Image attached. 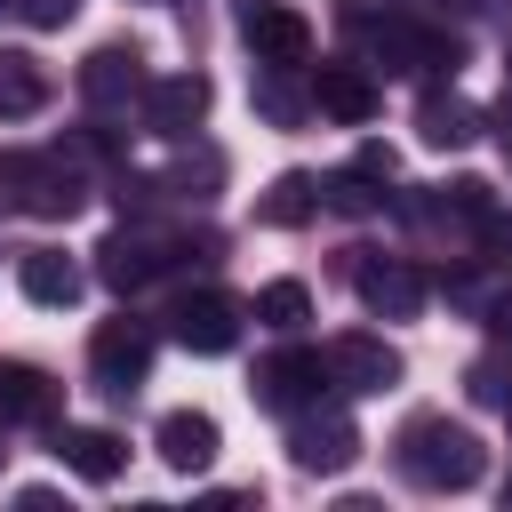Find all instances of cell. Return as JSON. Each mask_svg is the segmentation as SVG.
Instances as JSON below:
<instances>
[{
  "label": "cell",
  "instance_id": "6da1fadb",
  "mask_svg": "<svg viewBox=\"0 0 512 512\" xmlns=\"http://www.w3.org/2000/svg\"><path fill=\"white\" fill-rule=\"evenodd\" d=\"M392 464H400L416 488L448 496V488H472V480L488 472V448H480V432H472V424L408 416V424H400V440H392Z\"/></svg>",
  "mask_w": 512,
  "mask_h": 512
},
{
  "label": "cell",
  "instance_id": "7a4b0ae2",
  "mask_svg": "<svg viewBox=\"0 0 512 512\" xmlns=\"http://www.w3.org/2000/svg\"><path fill=\"white\" fill-rule=\"evenodd\" d=\"M368 56L400 80H456L464 72V40L448 24H416V16H384L368 24Z\"/></svg>",
  "mask_w": 512,
  "mask_h": 512
},
{
  "label": "cell",
  "instance_id": "3957f363",
  "mask_svg": "<svg viewBox=\"0 0 512 512\" xmlns=\"http://www.w3.org/2000/svg\"><path fill=\"white\" fill-rule=\"evenodd\" d=\"M0 192H16L24 216H80L88 208V176L72 168V152H0Z\"/></svg>",
  "mask_w": 512,
  "mask_h": 512
},
{
  "label": "cell",
  "instance_id": "277c9868",
  "mask_svg": "<svg viewBox=\"0 0 512 512\" xmlns=\"http://www.w3.org/2000/svg\"><path fill=\"white\" fill-rule=\"evenodd\" d=\"M152 320H136V312H112V320H96V336H88V376H96V392H112V400H128L144 376H152Z\"/></svg>",
  "mask_w": 512,
  "mask_h": 512
},
{
  "label": "cell",
  "instance_id": "5b68a950",
  "mask_svg": "<svg viewBox=\"0 0 512 512\" xmlns=\"http://www.w3.org/2000/svg\"><path fill=\"white\" fill-rule=\"evenodd\" d=\"M352 456H360V424L344 416V408H296L288 416V464L296 472H312V480H336V472H352Z\"/></svg>",
  "mask_w": 512,
  "mask_h": 512
},
{
  "label": "cell",
  "instance_id": "8992f818",
  "mask_svg": "<svg viewBox=\"0 0 512 512\" xmlns=\"http://www.w3.org/2000/svg\"><path fill=\"white\" fill-rule=\"evenodd\" d=\"M344 272H352V288H360V304H368L376 320H416V312H424V296H432V280H424L408 256L344 248Z\"/></svg>",
  "mask_w": 512,
  "mask_h": 512
},
{
  "label": "cell",
  "instance_id": "52a82bcc",
  "mask_svg": "<svg viewBox=\"0 0 512 512\" xmlns=\"http://www.w3.org/2000/svg\"><path fill=\"white\" fill-rule=\"evenodd\" d=\"M248 392H256V408L296 416V408H312V400L328 392V352H312V344H280V352H264V360H256Z\"/></svg>",
  "mask_w": 512,
  "mask_h": 512
},
{
  "label": "cell",
  "instance_id": "ba28073f",
  "mask_svg": "<svg viewBox=\"0 0 512 512\" xmlns=\"http://www.w3.org/2000/svg\"><path fill=\"white\" fill-rule=\"evenodd\" d=\"M240 40L272 72H312V24L296 8H280V0H240Z\"/></svg>",
  "mask_w": 512,
  "mask_h": 512
},
{
  "label": "cell",
  "instance_id": "9c48e42d",
  "mask_svg": "<svg viewBox=\"0 0 512 512\" xmlns=\"http://www.w3.org/2000/svg\"><path fill=\"white\" fill-rule=\"evenodd\" d=\"M144 88H152V72H144V48L136 40L88 48V64H80V104L88 112H128V104H144Z\"/></svg>",
  "mask_w": 512,
  "mask_h": 512
},
{
  "label": "cell",
  "instance_id": "30bf717a",
  "mask_svg": "<svg viewBox=\"0 0 512 512\" xmlns=\"http://www.w3.org/2000/svg\"><path fill=\"white\" fill-rule=\"evenodd\" d=\"M208 104H216L208 72H160V80L144 88V128L168 136V144H192V128L208 120Z\"/></svg>",
  "mask_w": 512,
  "mask_h": 512
},
{
  "label": "cell",
  "instance_id": "8fae6325",
  "mask_svg": "<svg viewBox=\"0 0 512 512\" xmlns=\"http://www.w3.org/2000/svg\"><path fill=\"white\" fill-rule=\"evenodd\" d=\"M240 304L224 296V288H192V296H176V312H168V336L184 344V352H232L240 344Z\"/></svg>",
  "mask_w": 512,
  "mask_h": 512
},
{
  "label": "cell",
  "instance_id": "7c38bea8",
  "mask_svg": "<svg viewBox=\"0 0 512 512\" xmlns=\"http://www.w3.org/2000/svg\"><path fill=\"white\" fill-rule=\"evenodd\" d=\"M376 72L368 64H312V112L320 120H336V128H360V120H376Z\"/></svg>",
  "mask_w": 512,
  "mask_h": 512
},
{
  "label": "cell",
  "instance_id": "4fadbf2b",
  "mask_svg": "<svg viewBox=\"0 0 512 512\" xmlns=\"http://www.w3.org/2000/svg\"><path fill=\"white\" fill-rule=\"evenodd\" d=\"M328 384H336V392H392V384H400V352H392L384 336L352 328V336L328 344Z\"/></svg>",
  "mask_w": 512,
  "mask_h": 512
},
{
  "label": "cell",
  "instance_id": "5bb4252c",
  "mask_svg": "<svg viewBox=\"0 0 512 512\" xmlns=\"http://www.w3.org/2000/svg\"><path fill=\"white\" fill-rule=\"evenodd\" d=\"M480 128H488V112H480L472 96H456V80H424V96H416V136H424V144L456 152V144H472Z\"/></svg>",
  "mask_w": 512,
  "mask_h": 512
},
{
  "label": "cell",
  "instance_id": "9a60e30c",
  "mask_svg": "<svg viewBox=\"0 0 512 512\" xmlns=\"http://www.w3.org/2000/svg\"><path fill=\"white\" fill-rule=\"evenodd\" d=\"M48 456H56L64 472H80V480H96V488L128 472V440H120V432H104V424H64V432L48 440Z\"/></svg>",
  "mask_w": 512,
  "mask_h": 512
},
{
  "label": "cell",
  "instance_id": "2e32d148",
  "mask_svg": "<svg viewBox=\"0 0 512 512\" xmlns=\"http://www.w3.org/2000/svg\"><path fill=\"white\" fill-rule=\"evenodd\" d=\"M64 416V384L32 360H0V424H56Z\"/></svg>",
  "mask_w": 512,
  "mask_h": 512
},
{
  "label": "cell",
  "instance_id": "e0dca14e",
  "mask_svg": "<svg viewBox=\"0 0 512 512\" xmlns=\"http://www.w3.org/2000/svg\"><path fill=\"white\" fill-rule=\"evenodd\" d=\"M216 448H224V432H216L208 408H168V416H160V464H168V472H208Z\"/></svg>",
  "mask_w": 512,
  "mask_h": 512
},
{
  "label": "cell",
  "instance_id": "ac0fdd59",
  "mask_svg": "<svg viewBox=\"0 0 512 512\" xmlns=\"http://www.w3.org/2000/svg\"><path fill=\"white\" fill-rule=\"evenodd\" d=\"M16 288H24L32 304L64 312V304H80V264H72L64 248H24V256H16Z\"/></svg>",
  "mask_w": 512,
  "mask_h": 512
},
{
  "label": "cell",
  "instance_id": "d6986e66",
  "mask_svg": "<svg viewBox=\"0 0 512 512\" xmlns=\"http://www.w3.org/2000/svg\"><path fill=\"white\" fill-rule=\"evenodd\" d=\"M48 104V64L32 48H0V120H32Z\"/></svg>",
  "mask_w": 512,
  "mask_h": 512
},
{
  "label": "cell",
  "instance_id": "ffe728a7",
  "mask_svg": "<svg viewBox=\"0 0 512 512\" xmlns=\"http://www.w3.org/2000/svg\"><path fill=\"white\" fill-rule=\"evenodd\" d=\"M256 216H264V224H312V216H320V176H304V168L272 176V192L256 200Z\"/></svg>",
  "mask_w": 512,
  "mask_h": 512
},
{
  "label": "cell",
  "instance_id": "44dd1931",
  "mask_svg": "<svg viewBox=\"0 0 512 512\" xmlns=\"http://www.w3.org/2000/svg\"><path fill=\"white\" fill-rule=\"evenodd\" d=\"M160 184H168L176 200H216V184H224V152H216V144H192Z\"/></svg>",
  "mask_w": 512,
  "mask_h": 512
},
{
  "label": "cell",
  "instance_id": "7402d4cb",
  "mask_svg": "<svg viewBox=\"0 0 512 512\" xmlns=\"http://www.w3.org/2000/svg\"><path fill=\"white\" fill-rule=\"evenodd\" d=\"M256 320H264L272 336H296V328L312 320V288H304V280H272V288H256Z\"/></svg>",
  "mask_w": 512,
  "mask_h": 512
},
{
  "label": "cell",
  "instance_id": "603a6c76",
  "mask_svg": "<svg viewBox=\"0 0 512 512\" xmlns=\"http://www.w3.org/2000/svg\"><path fill=\"white\" fill-rule=\"evenodd\" d=\"M288 80H296V72H272V64H264V80H256V112L280 120V128H296V120L312 112V72H304V96H296Z\"/></svg>",
  "mask_w": 512,
  "mask_h": 512
},
{
  "label": "cell",
  "instance_id": "cb8c5ba5",
  "mask_svg": "<svg viewBox=\"0 0 512 512\" xmlns=\"http://www.w3.org/2000/svg\"><path fill=\"white\" fill-rule=\"evenodd\" d=\"M384 192L360 176V168H336V176H320V208H336V216H368Z\"/></svg>",
  "mask_w": 512,
  "mask_h": 512
},
{
  "label": "cell",
  "instance_id": "d4e9b609",
  "mask_svg": "<svg viewBox=\"0 0 512 512\" xmlns=\"http://www.w3.org/2000/svg\"><path fill=\"white\" fill-rule=\"evenodd\" d=\"M464 392H472V408H504V400H512V360H504V352L472 360V368H464Z\"/></svg>",
  "mask_w": 512,
  "mask_h": 512
},
{
  "label": "cell",
  "instance_id": "484cf974",
  "mask_svg": "<svg viewBox=\"0 0 512 512\" xmlns=\"http://www.w3.org/2000/svg\"><path fill=\"white\" fill-rule=\"evenodd\" d=\"M8 8H16L32 32H56V24H72V16H80V0H8Z\"/></svg>",
  "mask_w": 512,
  "mask_h": 512
},
{
  "label": "cell",
  "instance_id": "4316f807",
  "mask_svg": "<svg viewBox=\"0 0 512 512\" xmlns=\"http://www.w3.org/2000/svg\"><path fill=\"white\" fill-rule=\"evenodd\" d=\"M352 168H360V176H368V184L384 192V184L400 176V152H392V144H360V152H352Z\"/></svg>",
  "mask_w": 512,
  "mask_h": 512
},
{
  "label": "cell",
  "instance_id": "83f0119b",
  "mask_svg": "<svg viewBox=\"0 0 512 512\" xmlns=\"http://www.w3.org/2000/svg\"><path fill=\"white\" fill-rule=\"evenodd\" d=\"M480 320H488V336H496V344L512 352V280H496V296L480 304Z\"/></svg>",
  "mask_w": 512,
  "mask_h": 512
},
{
  "label": "cell",
  "instance_id": "f1b7e54d",
  "mask_svg": "<svg viewBox=\"0 0 512 512\" xmlns=\"http://www.w3.org/2000/svg\"><path fill=\"white\" fill-rule=\"evenodd\" d=\"M480 248H488V264L512 272V216H488V224H480Z\"/></svg>",
  "mask_w": 512,
  "mask_h": 512
},
{
  "label": "cell",
  "instance_id": "f546056e",
  "mask_svg": "<svg viewBox=\"0 0 512 512\" xmlns=\"http://www.w3.org/2000/svg\"><path fill=\"white\" fill-rule=\"evenodd\" d=\"M488 136H496V144H504V160H512V88L488 104Z\"/></svg>",
  "mask_w": 512,
  "mask_h": 512
},
{
  "label": "cell",
  "instance_id": "4dcf8cb0",
  "mask_svg": "<svg viewBox=\"0 0 512 512\" xmlns=\"http://www.w3.org/2000/svg\"><path fill=\"white\" fill-rule=\"evenodd\" d=\"M424 8H440V16H480L488 0H424Z\"/></svg>",
  "mask_w": 512,
  "mask_h": 512
},
{
  "label": "cell",
  "instance_id": "1f68e13d",
  "mask_svg": "<svg viewBox=\"0 0 512 512\" xmlns=\"http://www.w3.org/2000/svg\"><path fill=\"white\" fill-rule=\"evenodd\" d=\"M504 72H512V40H504Z\"/></svg>",
  "mask_w": 512,
  "mask_h": 512
},
{
  "label": "cell",
  "instance_id": "d6a6232c",
  "mask_svg": "<svg viewBox=\"0 0 512 512\" xmlns=\"http://www.w3.org/2000/svg\"><path fill=\"white\" fill-rule=\"evenodd\" d=\"M0 8H8V0H0Z\"/></svg>",
  "mask_w": 512,
  "mask_h": 512
},
{
  "label": "cell",
  "instance_id": "836d02e7",
  "mask_svg": "<svg viewBox=\"0 0 512 512\" xmlns=\"http://www.w3.org/2000/svg\"><path fill=\"white\" fill-rule=\"evenodd\" d=\"M0 456H8V448H0Z\"/></svg>",
  "mask_w": 512,
  "mask_h": 512
}]
</instances>
